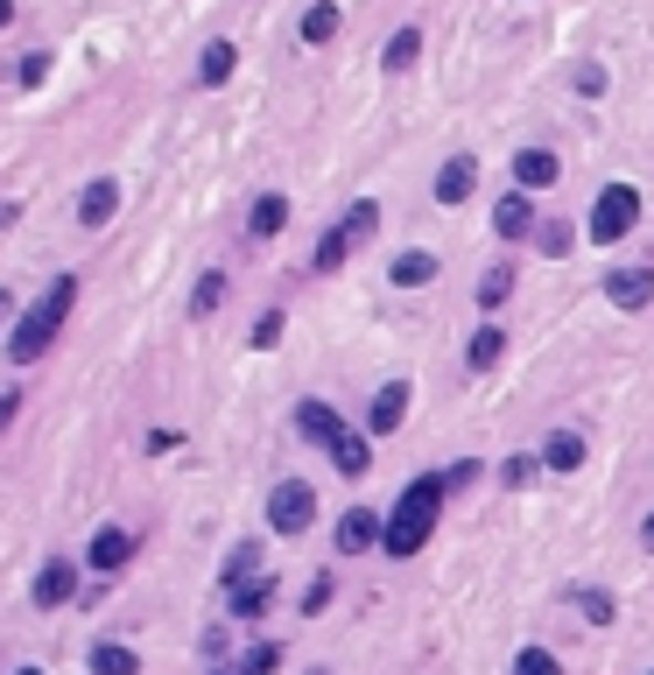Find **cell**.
<instances>
[{"mask_svg": "<svg viewBox=\"0 0 654 675\" xmlns=\"http://www.w3.org/2000/svg\"><path fill=\"white\" fill-rule=\"evenodd\" d=\"M444 499H451L444 472H422V478H409V493H401L394 507H388V542H380V549H388L394 563H409V556H415V549L436 535V507H444Z\"/></svg>", "mask_w": 654, "mask_h": 675, "instance_id": "7a4b0ae2", "label": "cell"}, {"mask_svg": "<svg viewBox=\"0 0 654 675\" xmlns=\"http://www.w3.org/2000/svg\"><path fill=\"white\" fill-rule=\"evenodd\" d=\"M478 472H486L478 457H457V465L444 472V486H451V493H465V486H478Z\"/></svg>", "mask_w": 654, "mask_h": 675, "instance_id": "d590c367", "label": "cell"}, {"mask_svg": "<svg viewBox=\"0 0 654 675\" xmlns=\"http://www.w3.org/2000/svg\"><path fill=\"white\" fill-rule=\"evenodd\" d=\"M14 317V288H0V324H8Z\"/></svg>", "mask_w": 654, "mask_h": 675, "instance_id": "60d3db41", "label": "cell"}, {"mask_svg": "<svg viewBox=\"0 0 654 675\" xmlns=\"http://www.w3.org/2000/svg\"><path fill=\"white\" fill-rule=\"evenodd\" d=\"M78 598V563H64V556H50L43 570H35V605L56 612V605H71Z\"/></svg>", "mask_w": 654, "mask_h": 675, "instance_id": "ba28073f", "label": "cell"}, {"mask_svg": "<svg viewBox=\"0 0 654 675\" xmlns=\"http://www.w3.org/2000/svg\"><path fill=\"white\" fill-rule=\"evenodd\" d=\"M14 22V0H0V29H8Z\"/></svg>", "mask_w": 654, "mask_h": 675, "instance_id": "b9f144b4", "label": "cell"}, {"mask_svg": "<svg viewBox=\"0 0 654 675\" xmlns=\"http://www.w3.org/2000/svg\"><path fill=\"white\" fill-rule=\"evenodd\" d=\"M282 225H288V198H282V190L254 198V211H246V233H254V240H275Z\"/></svg>", "mask_w": 654, "mask_h": 675, "instance_id": "ac0fdd59", "label": "cell"}, {"mask_svg": "<svg viewBox=\"0 0 654 675\" xmlns=\"http://www.w3.org/2000/svg\"><path fill=\"white\" fill-rule=\"evenodd\" d=\"M535 472H542V457H528V451H521V457H507V465H499V486H528Z\"/></svg>", "mask_w": 654, "mask_h": 675, "instance_id": "e575fe53", "label": "cell"}, {"mask_svg": "<svg viewBox=\"0 0 654 675\" xmlns=\"http://www.w3.org/2000/svg\"><path fill=\"white\" fill-rule=\"evenodd\" d=\"M246 345H254V352H275V345H282V310H261V317H254V338H246Z\"/></svg>", "mask_w": 654, "mask_h": 675, "instance_id": "836d02e7", "label": "cell"}, {"mask_svg": "<svg viewBox=\"0 0 654 675\" xmlns=\"http://www.w3.org/2000/svg\"><path fill=\"white\" fill-rule=\"evenodd\" d=\"M556 177H563V162H556L549 148H521V156H514V190H549Z\"/></svg>", "mask_w": 654, "mask_h": 675, "instance_id": "5bb4252c", "label": "cell"}, {"mask_svg": "<svg viewBox=\"0 0 654 675\" xmlns=\"http://www.w3.org/2000/svg\"><path fill=\"white\" fill-rule=\"evenodd\" d=\"M647 675H654V668H647Z\"/></svg>", "mask_w": 654, "mask_h": 675, "instance_id": "f6af8a7d", "label": "cell"}, {"mask_svg": "<svg viewBox=\"0 0 654 675\" xmlns=\"http://www.w3.org/2000/svg\"><path fill=\"white\" fill-rule=\"evenodd\" d=\"M605 303H612V310H647V303H654V267H612V275H605Z\"/></svg>", "mask_w": 654, "mask_h": 675, "instance_id": "8992f818", "label": "cell"}, {"mask_svg": "<svg viewBox=\"0 0 654 675\" xmlns=\"http://www.w3.org/2000/svg\"><path fill=\"white\" fill-rule=\"evenodd\" d=\"M324 605H331V577H317V584L310 591H303V620H317V612Z\"/></svg>", "mask_w": 654, "mask_h": 675, "instance_id": "8d00e7d4", "label": "cell"}, {"mask_svg": "<svg viewBox=\"0 0 654 675\" xmlns=\"http://www.w3.org/2000/svg\"><path fill=\"white\" fill-rule=\"evenodd\" d=\"M542 465H549V472H577V465H584V436H577V430H556V436L542 443Z\"/></svg>", "mask_w": 654, "mask_h": 675, "instance_id": "44dd1931", "label": "cell"}, {"mask_svg": "<svg viewBox=\"0 0 654 675\" xmlns=\"http://www.w3.org/2000/svg\"><path fill=\"white\" fill-rule=\"evenodd\" d=\"M78 310V275H56L35 303H22V317H14V331L0 338V352H8V366H35L56 345V331H64V317Z\"/></svg>", "mask_w": 654, "mask_h": 675, "instance_id": "6da1fadb", "label": "cell"}, {"mask_svg": "<svg viewBox=\"0 0 654 675\" xmlns=\"http://www.w3.org/2000/svg\"><path fill=\"white\" fill-rule=\"evenodd\" d=\"M415 56H422V29H394L388 50H380V64H388V71H409Z\"/></svg>", "mask_w": 654, "mask_h": 675, "instance_id": "d4e9b609", "label": "cell"}, {"mask_svg": "<svg viewBox=\"0 0 654 675\" xmlns=\"http://www.w3.org/2000/svg\"><path fill=\"white\" fill-rule=\"evenodd\" d=\"M22 675H43V668H22Z\"/></svg>", "mask_w": 654, "mask_h": 675, "instance_id": "7bdbcfd3", "label": "cell"}, {"mask_svg": "<svg viewBox=\"0 0 654 675\" xmlns=\"http://www.w3.org/2000/svg\"><path fill=\"white\" fill-rule=\"evenodd\" d=\"M267 598H275V577H254V584H240L233 591V620H261V612H267Z\"/></svg>", "mask_w": 654, "mask_h": 675, "instance_id": "cb8c5ba5", "label": "cell"}, {"mask_svg": "<svg viewBox=\"0 0 654 675\" xmlns=\"http://www.w3.org/2000/svg\"><path fill=\"white\" fill-rule=\"evenodd\" d=\"M310 675H324V668H310Z\"/></svg>", "mask_w": 654, "mask_h": 675, "instance_id": "ee69618b", "label": "cell"}, {"mask_svg": "<svg viewBox=\"0 0 654 675\" xmlns=\"http://www.w3.org/2000/svg\"><path fill=\"white\" fill-rule=\"evenodd\" d=\"M641 549H647V556H654V514H647V520H641Z\"/></svg>", "mask_w": 654, "mask_h": 675, "instance_id": "ab89813d", "label": "cell"}, {"mask_svg": "<svg viewBox=\"0 0 654 675\" xmlns=\"http://www.w3.org/2000/svg\"><path fill=\"white\" fill-rule=\"evenodd\" d=\"M493 233H499V240H528V233H542V219H535L528 190H507V198L493 204Z\"/></svg>", "mask_w": 654, "mask_h": 675, "instance_id": "9c48e42d", "label": "cell"}, {"mask_svg": "<svg viewBox=\"0 0 654 675\" xmlns=\"http://www.w3.org/2000/svg\"><path fill=\"white\" fill-rule=\"evenodd\" d=\"M514 675H563V662H556L549 647H521L514 654Z\"/></svg>", "mask_w": 654, "mask_h": 675, "instance_id": "4dcf8cb0", "label": "cell"}, {"mask_svg": "<svg viewBox=\"0 0 654 675\" xmlns=\"http://www.w3.org/2000/svg\"><path fill=\"white\" fill-rule=\"evenodd\" d=\"M507 296H514V267L499 261V267H486V282H478V310H499Z\"/></svg>", "mask_w": 654, "mask_h": 675, "instance_id": "4316f807", "label": "cell"}, {"mask_svg": "<svg viewBox=\"0 0 654 675\" xmlns=\"http://www.w3.org/2000/svg\"><path fill=\"white\" fill-rule=\"evenodd\" d=\"M267 570V556H261V542H240L233 556H225V591H240V584H254V577Z\"/></svg>", "mask_w": 654, "mask_h": 675, "instance_id": "7402d4cb", "label": "cell"}, {"mask_svg": "<svg viewBox=\"0 0 654 675\" xmlns=\"http://www.w3.org/2000/svg\"><path fill=\"white\" fill-rule=\"evenodd\" d=\"M43 78H50V50H29L22 64H14V85H22V92H35Z\"/></svg>", "mask_w": 654, "mask_h": 675, "instance_id": "1f68e13d", "label": "cell"}, {"mask_svg": "<svg viewBox=\"0 0 654 675\" xmlns=\"http://www.w3.org/2000/svg\"><path fill=\"white\" fill-rule=\"evenodd\" d=\"M275 668H282V647H275V641H254V647L233 662V675H275Z\"/></svg>", "mask_w": 654, "mask_h": 675, "instance_id": "83f0119b", "label": "cell"}, {"mask_svg": "<svg viewBox=\"0 0 654 675\" xmlns=\"http://www.w3.org/2000/svg\"><path fill=\"white\" fill-rule=\"evenodd\" d=\"M331 35H338V0H317L303 14V43H331Z\"/></svg>", "mask_w": 654, "mask_h": 675, "instance_id": "484cf974", "label": "cell"}, {"mask_svg": "<svg viewBox=\"0 0 654 675\" xmlns=\"http://www.w3.org/2000/svg\"><path fill=\"white\" fill-rule=\"evenodd\" d=\"M14 409H22V394H0V430L14 422Z\"/></svg>", "mask_w": 654, "mask_h": 675, "instance_id": "f35d334b", "label": "cell"}, {"mask_svg": "<svg viewBox=\"0 0 654 675\" xmlns=\"http://www.w3.org/2000/svg\"><path fill=\"white\" fill-rule=\"evenodd\" d=\"M85 563L99 570V577L127 570V563H134V535H127V528H99V535H92V549H85Z\"/></svg>", "mask_w": 654, "mask_h": 675, "instance_id": "8fae6325", "label": "cell"}, {"mask_svg": "<svg viewBox=\"0 0 654 675\" xmlns=\"http://www.w3.org/2000/svg\"><path fill=\"white\" fill-rule=\"evenodd\" d=\"M577 612H584L591 626H612V591H599V584H584V591H577Z\"/></svg>", "mask_w": 654, "mask_h": 675, "instance_id": "f546056e", "label": "cell"}, {"mask_svg": "<svg viewBox=\"0 0 654 675\" xmlns=\"http://www.w3.org/2000/svg\"><path fill=\"white\" fill-rule=\"evenodd\" d=\"M577 92H584V99H599V92H605V64H584V71H577Z\"/></svg>", "mask_w": 654, "mask_h": 675, "instance_id": "74e56055", "label": "cell"}, {"mask_svg": "<svg viewBox=\"0 0 654 675\" xmlns=\"http://www.w3.org/2000/svg\"><path fill=\"white\" fill-rule=\"evenodd\" d=\"M331 465H338L345 478H367V472H373V451H367V436H359V430H345V443L331 451Z\"/></svg>", "mask_w": 654, "mask_h": 675, "instance_id": "603a6c76", "label": "cell"}, {"mask_svg": "<svg viewBox=\"0 0 654 675\" xmlns=\"http://www.w3.org/2000/svg\"><path fill=\"white\" fill-rule=\"evenodd\" d=\"M113 211H120V183L113 177H92L78 190V225H113Z\"/></svg>", "mask_w": 654, "mask_h": 675, "instance_id": "4fadbf2b", "label": "cell"}, {"mask_svg": "<svg viewBox=\"0 0 654 675\" xmlns=\"http://www.w3.org/2000/svg\"><path fill=\"white\" fill-rule=\"evenodd\" d=\"M401 415H409V380H388V388L373 394V409H367V430L373 436H394Z\"/></svg>", "mask_w": 654, "mask_h": 675, "instance_id": "7c38bea8", "label": "cell"}, {"mask_svg": "<svg viewBox=\"0 0 654 675\" xmlns=\"http://www.w3.org/2000/svg\"><path fill=\"white\" fill-rule=\"evenodd\" d=\"M296 430L310 436L317 451H338V443H345V422H338L331 401H303V409H296Z\"/></svg>", "mask_w": 654, "mask_h": 675, "instance_id": "30bf717a", "label": "cell"}, {"mask_svg": "<svg viewBox=\"0 0 654 675\" xmlns=\"http://www.w3.org/2000/svg\"><path fill=\"white\" fill-rule=\"evenodd\" d=\"M633 225H641V190H633V183H605L599 204H591V219H584V233L599 246H612V240H626Z\"/></svg>", "mask_w": 654, "mask_h": 675, "instance_id": "277c9868", "label": "cell"}, {"mask_svg": "<svg viewBox=\"0 0 654 675\" xmlns=\"http://www.w3.org/2000/svg\"><path fill=\"white\" fill-rule=\"evenodd\" d=\"M85 668H92V675H141V654H134L127 641H99Z\"/></svg>", "mask_w": 654, "mask_h": 675, "instance_id": "ffe728a7", "label": "cell"}, {"mask_svg": "<svg viewBox=\"0 0 654 675\" xmlns=\"http://www.w3.org/2000/svg\"><path fill=\"white\" fill-rule=\"evenodd\" d=\"M373 542H388V520H380L373 507H352L338 520V556H367Z\"/></svg>", "mask_w": 654, "mask_h": 675, "instance_id": "52a82bcc", "label": "cell"}, {"mask_svg": "<svg viewBox=\"0 0 654 675\" xmlns=\"http://www.w3.org/2000/svg\"><path fill=\"white\" fill-rule=\"evenodd\" d=\"M499 352H507V331H499V324H478V331L465 338V366H472V373H493Z\"/></svg>", "mask_w": 654, "mask_h": 675, "instance_id": "2e32d148", "label": "cell"}, {"mask_svg": "<svg viewBox=\"0 0 654 675\" xmlns=\"http://www.w3.org/2000/svg\"><path fill=\"white\" fill-rule=\"evenodd\" d=\"M219 303H225V275H204V282H198V296H190V317H211Z\"/></svg>", "mask_w": 654, "mask_h": 675, "instance_id": "d6a6232c", "label": "cell"}, {"mask_svg": "<svg viewBox=\"0 0 654 675\" xmlns=\"http://www.w3.org/2000/svg\"><path fill=\"white\" fill-rule=\"evenodd\" d=\"M478 190V162L472 156H451L444 169H436V204H465Z\"/></svg>", "mask_w": 654, "mask_h": 675, "instance_id": "9a60e30c", "label": "cell"}, {"mask_svg": "<svg viewBox=\"0 0 654 675\" xmlns=\"http://www.w3.org/2000/svg\"><path fill=\"white\" fill-rule=\"evenodd\" d=\"M535 246H542V254H549V261H563V254H570V246H577V233H570V225H563V219H542V233H535Z\"/></svg>", "mask_w": 654, "mask_h": 675, "instance_id": "f1b7e54d", "label": "cell"}, {"mask_svg": "<svg viewBox=\"0 0 654 675\" xmlns=\"http://www.w3.org/2000/svg\"><path fill=\"white\" fill-rule=\"evenodd\" d=\"M317 520V486L310 478H282L275 493H267V528L275 535H310Z\"/></svg>", "mask_w": 654, "mask_h": 675, "instance_id": "5b68a950", "label": "cell"}, {"mask_svg": "<svg viewBox=\"0 0 654 675\" xmlns=\"http://www.w3.org/2000/svg\"><path fill=\"white\" fill-rule=\"evenodd\" d=\"M233 71H240V50L225 43V35H219V43H204V50H198V85H225Z\"/></svg>", "mask_w": 654, "mask_h": 675, "instance_id": "d6986e66", "label": "cell"}, {"mask_svg": "<svg viewBox=\"0 0 654 675\" xmlns=\"http://www.w3.org/2000/svg\"><path fill=\"white\" fill-rule=\"evenodd\" d=\"M388 282H394V288H422V282H436V254H430V246H409V254H394Z\"/></svg>", "mask_w": 654, "mask_h": 675, "instance_id": "e0dca14e", "label": "cell"}, {"mask_svg": "<svg viewBox=\"0 0 654 675\" xmlns=\"http://www.w3.org/2000/svg\"><path fill=\"white\" fill-rule=\"evenodd\" d=\"M373 233H380V204H373V198H359V204H352V211H345V219L331 225V233L317 240V254H310V275H338V267L352 261V246H367Z\"/></svg>", "mask_w": 654, "mask_h": 675, "instance_id": "3957f363", "label": "cell"}]
</instances>
